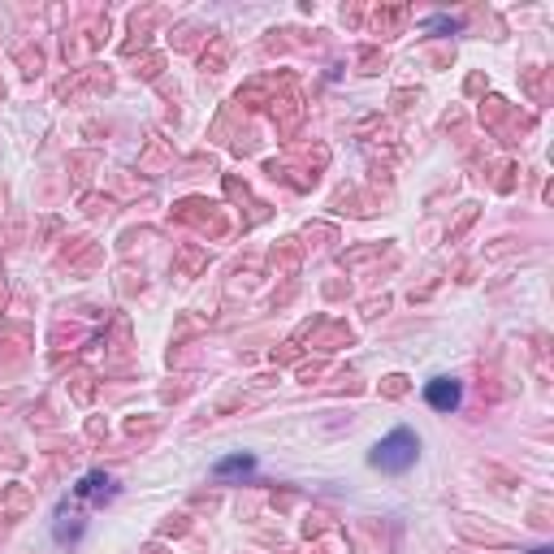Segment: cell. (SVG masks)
<instances>
[{
  "mask_svg": "<svg viewBox=\"0 0 554 554\" xmlns=\"http://www.w3.org/2000/svg\"><path fill=\"white\" fill-rule=\"evenodd\" d=\"M533 554H554V550H546V546H542V550H533Z\"/></svg>",
  "mask_w": 554,
  "mask_h": 554,
  "instance_id": "obj_5",
  "label": "cell"
},
{
  "mask_svg": "<svg viewBox=\"0 0 554 554\" xmlns=\"http://www.w3.org/2000/svg\"><path fill=\"white\" fill-rule=\"evenodd\" d=\"M459 398H463V386H459L455 377H433V381L424 386V403H429L433 412H455Z\"/></svg>",
  "mask_w": 554,
  "mask_h": 554,
  "instance_id": "obj_2",
  "label": "cell"
},
{
  "mask_svg": "<svg viewBox=\"0 0 554 554\" xmlns=\"http://www.w3.org/2000/svg\"><path fill=\"white\" fill-rule=\"evenodd\" d=\"M247 472H256V455H243V451L213 463V477H217V481H234V477H247Z\"/></svg>",
  "mask_w": 554,
  "mask_h": 554,
  "instance_id": "obj_3",
  "label": "cell"
},
{
  "mask_svg": "<svg viewBox=\"0 0 554 554\" xmlns=\"http://www.w3.org/2000/svg\"><path fill=\"white\" fill-rule=\"evenodd\" d=\"M416 455H421V438H416L412 429H394V433H386V438L373 446L368 463L381 468V472H407V468L416 463Z\"/></svg>",
  "mask_w": 554,
  "mask_h": 554,
  "instance_id": "obj_1",
  "label": "cell"
},
{
  "mask_svg": "<svg viewBox=\"0 0 554 554\" xmlns=\"http://www.w3.org/2000/svg\"><path fill=\"white\" fill-rule=\"evenodd\" d=\"M74 494H78V498H96V502H104V498L117 494V486H113L104 472H92V477H83V481L74 486Z\"/></svg>",
  "mask_w": 554,
  "mask_h": 554,
  "instance_id": "obj_4",
  "label": "cell"
}]
</instances>
